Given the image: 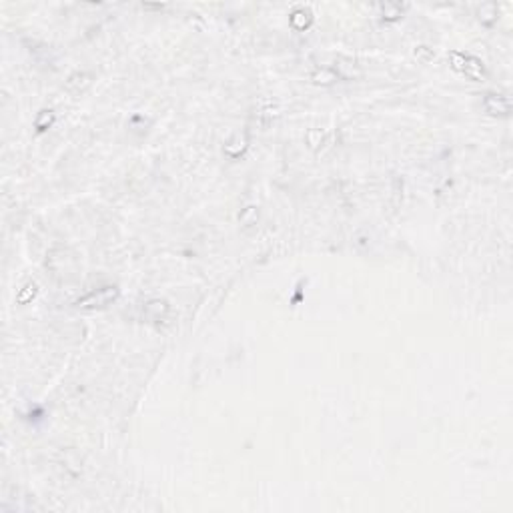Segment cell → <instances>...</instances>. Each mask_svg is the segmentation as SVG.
<instances>
[{
    "label": "cell",
    "mask_w": 513,
    "mask_h": 513,
    "mask_svg": "<svg viewBox=\"0 0 513 513\" xmlns=\"http://www.w3.org/2000/svg\"><path fill=\"white\" fill-rule=\"evenodd\" d=\"M451 62H453L455 70H461L463 74L471 76V79H475V81L483 79V64H481V60H477L473 57H465V55L453 53L451 55Z\"/></svg>",
    "instance_id": "cell-1"
},
{
    "label": "cell",
    "mask_w": 513,
    "mask_h": 513,
    "mask_svg": "<svg viewBox=\"0 0 513 513\" xmlns=\"http://www.w3.org/2000/svg\"><path fill=\"white\" fill-rule=\"evenodd\" d=\"M485 111L491 114H507L509 113V100L501 94H487L485 96Z\"/></svg>",
    "instance_id": "cell-2"
},
{
    "label": "cell",
    "mask_w": 513,
    "mask_h": 513,
    "mask_svg": "<svg viewBox=\"0 0 513 513\" xmlns=\"http://www.w3.org/2000/svg\"><path fill=\"white\" fill-rule=\"evenodd\" d=\"M311 20H313L311 12L305 10V8H299V10H295V12L291 14V24H293L295 28H299V30H305V28L311 24Z\"/></svg>",
    "instance_id": "cell-3"
},
{
    "label": "cell",
    "mask_w": 513,
    "mask_h": 513,
    "mask_svg": "<svg viewBox=\"0 0 513 513\" xmlns=\"http://www.w3.org/2000/svg\"><path fill=\"white\" fill-rule=\"evenodd\" d=\"M337 79V74L333 72V70H319L317 74H313V81L315 83H323V85H329V83H333Z\"/></svg>",
    "instance_id": "cell-4"
},
{
    "label": "cell",
    "mask_w": 513,
    "mask_h": 513,
    "mask_svg": "<svg viewBox=\"0 0 513 513\" xmlns=\"http://www.w3.org/2000/svg\"><path fill=\"white\" fill-rule=\"evenodd\" d=\"M53 120H55V114L50 113V111H42V114L38 116V120H36V128L38 131H44V128H48L50 124H53Z\"/></svg>",
    "instance_id": "cell-5"
},
{
    "label": "cell",
    "mask_w": 513,
    "mask_h": 513,
    "mask_svg": "<svg viewBox=\"0 0 513 513\" xmlns=\"http://www.w3.org/2000/svg\"><path fill=\"white\" fill-rule=\"evenodd\" d=\"M381 12H383V14L387 12V14H389L387 18H397V16H401V8H399V6H393V4H385V6H381Z\"/></svg>",
    "instance_id": "cell-6"
}]
</instances>
